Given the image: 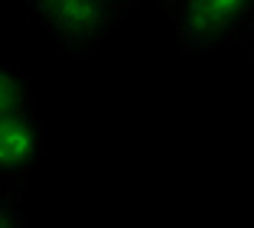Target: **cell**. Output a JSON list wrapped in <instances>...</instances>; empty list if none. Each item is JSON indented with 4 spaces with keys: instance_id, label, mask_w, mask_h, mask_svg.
<instances>
[{
    "instance_id": "3",
    "label": "cell",
    "mask_w": 254,
    "mask_h": 228,
    "mask_svg": "<svg viewBox=\"0 0 254 228\" xmlns=\"http://www.w3.org/2000/svg\"><path fill=\"white\" fill-rule=\"evenodd\" d=\"M186 56H209L245 43L254 23V0H157Z\"/></svg>"
},
{
    "instance_id": "5",
    "label": "cell",
    "mask_w": 254,
    "mask_h": 228,
    "mask_svg": "<svg viewBox=\"0 0 254 228\" xmlns=\"http://www.w3.org/2000/svg\"><path fill=\"white\" fill-rule=\"evenodd\" d=\"M241 46L248 49V56H254V23H251V33H248V39H245Z\"/></svg>"
},
{
    "instance_id": "1",
    "label": "cell",
    "mask_w": 254,
    "mask_h": 228,
    "mask_svg": "<svg viewBox=\"0 0 254 228\" xmlns=\"http://www.w3.org/2000/svg\"><path fill=\"white\" fill-rule=\"evenodd\" d=\"M46 153V131L20 66L0 69V189L26 192Z\"/></svg>"
},
{
    "instance_id": "2",
    "label": "cell",
    "mask_w": 254,
    "mask_h": 228,
    "mask_svg": "<svg viewBox=\"0 0 254 228\" xmlns=\"http://www.w3.org/2000/svg\"><path fill=\"white\" fill-rule=\"evenodd\" d=\"M26 16L43 26L65 56L88 59L114 26L130 20L140 0H23Z\"/></svg>"
},
{
    "instance_id": "4",
    "label": "cell",
    "mask_w": 254,
    "mask_h": 228,
    "mask_svg": "<svg viewBox=\"0 0 254 228\" xmlns=\"http://www.w3.org/2000/svg\"><path fill=\"white\" fill-rule=\"evenodd\" d=\"M0 225L20 228L23 225V192L0 189Z\"/></svg>"
}]
</instances>
